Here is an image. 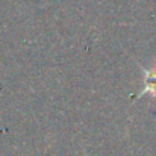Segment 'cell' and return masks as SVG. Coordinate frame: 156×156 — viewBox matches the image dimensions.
Instances as JSON below:
<instances>
[{"label": "cell", "instance_id": "cell-1", "mask_svg": "<svg viewBox=\"0 0 156 156\" xmlns=\"http://www.w3.org/2000/svg\"><path fill=\"white\" fill-rule=\"evenodd\" d=\"M143 74H144V82H146V88L141 91V94H138V97L152 93L153 96H156V70H147L143 68Z\"/></svg>", "mask_w": 156, "mask_h": 156}]
</instances>
